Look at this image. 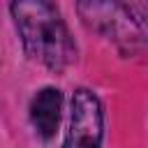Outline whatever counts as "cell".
I'll return each instance as SVG.
<instances>
[{
	"mask_svg": "<svg viewBox=\"0 0 148 148\" xmlns=\"http://www.w3.org/2000/svg\"><path fill=\"white\" fill-rule=\"evenodd\" d=\"M12 16L32 60L53 72H62L74 60V42L51 0H12Z\"/></svg>",
	"mask_w": 148,
	"mask_h": 148,
	"instance_id": "cell-1",
	"label": "cell"
},
{
	"mask_svg": "<svg viewBox=\"0 0 148 148\" xmlns=\"http://www.w3.org/2000/svg\"><path fill=\"white\" fill-rule=\"evenodd\" d=\"M79 14L88 28L111 39L123 53L146 46V35L132 12L116 0H79Z\"/></svg>",
	"mask_w": 148,
	"mask_h": 148,
	"instance_id": "cell-2",
	"label": "cell"
},
{
	"mask_svg": "<svg viewBox=\"0 0 148 148\" xmlns=\"http://www.w3.org/2000/svg\"><path fill=\"white\" fill-rule=\"evenodd\" d=\"M104 139V111L97 95L88 88H79L72 97L69 130L62 148H99Z\"/></svg>",
	"mask_w": 148,
	"mask_h": 148,
	"instance_id": "cell-3",
	"label": "cell"
},
{
	"mask_svg": "<svg viewBox=\"0 0 148 148\" xmlns=\"http://www.w3.org/2000/svg\"><path fill=\"white\" fill-rule=\"evenodd\" d=\"M60 106H62V95L58 88H44L35 95L30 104V120L42 139H51L56 134L60 120Z\"/></svg>",
	"mask_w": 148,
	"mask_h": 148,
	"instance_id": "cell-4",
	"label": "cell"
},
{
	"mask_svg": "<svg viewBox=\"0 0 148 148\" xmlns=\"http://www.w3.org/2000/svg\"><path fill=\"white\" fill-rule=\"evenodd\" d=\"M125 7L130 12H134L139 18L148 21V0H125Z\"/></svg>",
	"mask_w": 148,
	"mask_h": 148,
	"instance_id": "cell-5",
	"label": "cell"
}]
</instances>
